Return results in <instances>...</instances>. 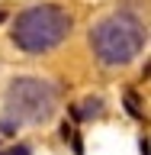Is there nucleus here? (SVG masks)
Wrapping results in <instances>:
<instances>
[{"mask_svg":"<svg viewBox=\"0 0 151 155\" xmlns=\"http://www.w3.org/2000/svg\"><path fill=\"white\" fill-rule=\"evenodd\" d=\"M71 32V16L55 3H39V7L23 10L13 19V42L23 52H48L61 45Z\"/></svg>","mask_w":151,"mask_h":155,"instance_id":"1","label":"nucleus"},{"mask_svg":"<svg viewBox=\"0 0 151 155\" xmlns=\"http://www.w3.org/2000/svg\"><path fill=\"white\" fill-rule=\"evenodd\" d=\"M90 45L106 65H129L145 45V29L132 16H109L90 32Z\"/></svg>","mask_w":151,"mask_h":155,"instance_id":"2","label":"nucleus"},{"mask_svg":"<svg viewBox=\"0 0 151 155\" xmlns=\"http://www.w3.org/2000/svg\"><path fill=\"white\" fill-rule=\"evenodd\" d=\"M58 110V94L48 81L39 78H19L7 87V120H16L29 126L48 123Z\"/></svg>","mask_w":151,"mask_h":155,"instance_id":"3","label":"nucleus"}]
</instances>
